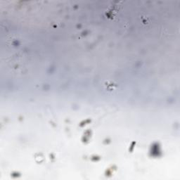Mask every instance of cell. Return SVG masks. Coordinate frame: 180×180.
Instances as JSON below:
<instances>
[{
    "label": "cell",
    "mask_w": 180,
    "mask_h": 180,
    "mask_svg": "<svg viewBox=\"0 0 180 180\" xmlns=\"http://www.w3.org/2000/svg\"><path fill=\"white\" fill-rule=\"evenodd\" d=\"M141 22L144 25H149L151 22V19L148 16H142L141 17Z\"/></svg>",
    "instance_id": "3"
},
{
    "label": "cell",
    "mask_w": 180,
    "mask_h": 180,
    "mask_svg": "<svg viewBox=\"0 0 180 180\" xmlns=\"http://www.w3.org/2000/svg\"><path fill=\"white\" fill-rule=\"evenodd\" d=\"M104 87L105 89L108 92H111L116 90L118 88V85L116 83H115L114 82L112 81H107L104 83Z\"/></svg>",
    "instance_id": "2"
},
{
    "label": "cell",
    "mask_w": 180,
    "mask_h": 180,
    "mask_svg": "<svg viewBox=\"0 0 180 180\" xmlns=\"http://www.w3.org/2000/svg\"><path fill=\"white\" fill-rule=\"evenodd\" d=\"M122 4V1H116V2H113V5L110 6L108 8L107 11H106V15L108 18L111 19V20H114L115 18H117L118 15V12L120 11V8Z\"/></svg>",
    "instance_id": "1"
}]
</instances>
